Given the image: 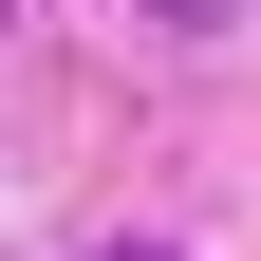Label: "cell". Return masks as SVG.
I'll list each match as a JSON object with an SVG mask.
<instances>
[]
</instances>
